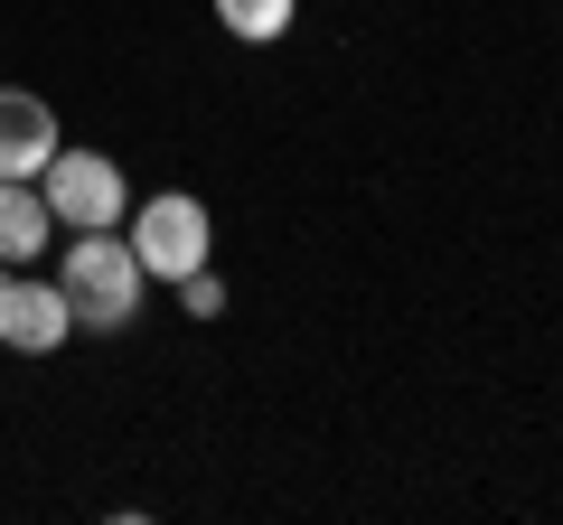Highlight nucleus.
I'll use <instances>...</instances> for the list:
<instances>
[{"label":"nucleus","mask_w":563,"mask_h":525,"mask_svg":"<svg viewBox=\"0 0 563 525\" xmlns=\"http://www.w3.org/2000/svg\"><path fill=\"white\" fill-rule=\"evenodd\" d=\"M66 328H76L66 291H57V282H29V272H10V262H0V347L47 357V347H66Z\"/></svg>","instance_id":"20e7f679"},{"label":"nucleus","mask_w":563,"mask_h":525,"mask_svg":"<svg viewBox=\"0 0 563 525\" xmlns=\"http://www.w3.org/2000/svg\"><path fill=\"white\" fill-rule=\"evenodd\" d=\"M217 20L235 29V38H282V29H291V0H217Z\"/></svg>","instance_id":"0eeeda50"},{"label":"nucleus","mask_w":563,"mask_h":525,"mask_svg":"<svg viewBox=\"0 0 563 525\" xmlns=\"http://www.w3.org/2000/svg\"><path fill=\"white\" fill-rule=\"evenodd\" d=\"M57 235V216H47V198L29 179H0V262H29L38 244Z\"/></svg>","instance_id":"423d86ee"},{"label":"nucleus","mask_w":563,"mask_h":525,"mask_svg":"<svg viewBox=\"0 0 563 525\" xmlns=\"http://www.w3.org/2000/svg\"><path fill=\"white\" fill-rule=\"evenodd\" d=\"M38 198H47V216H57L66 235L122 225V160H103V150H57V160L38 169Z\"/></svg>","instance_id":"f03ea898"},{"label":"nucleus","mask_w":563,"mask_h":525,"mask_svg":"<svg viewBox=\"0 0 563 525\" xmlns=\"http://www.w3.org/2000/svg\"><path fill=\"white\" fill-rule=\"evenodd\" d=\"M132 254H141V272L151 282H188L207 262V206L188 198V188H169V198H151L132 216Z\"/></svg>","instance_id":"7ed1b4c3"},{"label":"nucleus","mask_w":563,"mask_h":525,"mask_svg":"<svg viewBox=\"0 0 563 525\" xmlns=\"http://www.w3.org/2000/svg\"><path fill=\"white\" fill-rule=\"evenodd\" d=\"M179 301H188V320H217V310H225V282H217V272L198 262V272L179 282Z\"/></svg>","instance_id":"6e6552de"},{"label":"nucleus","mask_w":563,"mask_h":525,"mask_svg":"<svg viewBox=\"0 0 563 525\" xmlns=\"http://www.w3.org/2000/svg\"><path fill=\"white\" fill-rule=\"evenodd\" d=\"M141 282H151V272H141L132 235H113V225L76 235V244H66V272H57V291H66V310H76V328H132Z\"/></svg>","instance_id":"f257e3e1"},{"label":"nucleus","mask_w":563,"mask_h":525,"mask_svg":"<svg viewBox=\"0 0 563 525\" xmlns=\"http://www.w3.org/2000/svg\"><path fill=\"white\" fill-rule=\"evenodd\" d=\"M57 160V113L38 94H0V179H38Z\"/></svg>","instance_id":"39448f33"}]
</instances>
